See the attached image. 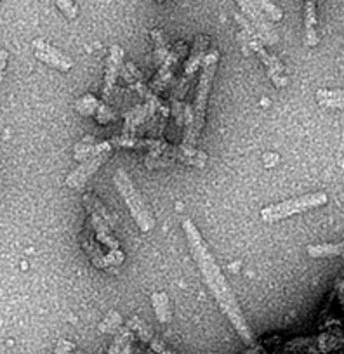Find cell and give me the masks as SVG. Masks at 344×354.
<instances>
[{
  "mask_svg": "<svg viewBox=\"0 0 344 354\" xmlns=\"http://www.w3.org/2000/svg\"><path fill=\"white\" fill-rule=\"evenodd\" d=\"M100 106L101 103L93 96V94H85L84 97L77 100V103H75V110L80 115H84V117H93L94 113H98Z\"/></svg>",
  "mask_w": 344,
  "mask_h": 354,
  "instance_id": "obj_21",
  "label": "cell"
},
{
  "mask_svg": "<svg viewBox=\"0 0 344 354\" xmlns=\"http://www.w3.org/2000/svg\"><path fill=\"white\" fill-rule=\"evenodd\" d=\"M127 326L132 330V332L138 333V337L143 340V342H146L150 347H152L153 353H156V354H178V353H174V351L170 349V347L167 346V344L163 342L160 337H156L155 333H153V330L150 328V326L146 325V323L143 322L141 318H138V316H132V318L129 319Z\"/></svg>",
  "mask_w": 344,
  "mask_h": 354,
  "instance_id": "obj_12",
  "label": "cell"
},
{
  "mask_svg": "<svg viewBox=\"0 0 344 354\" xmlns=\"http://www.w3.org/2000/svg\"><path fill=\"white\" fill-rule=\"evenodd\" d=\"M237 4L240 6V9L244 11V15L247 16L248 21L254 25V28L260 33L261 40H263L266 46H275L278 42V35L271 25L268 23V16L261 11L257 6H255L254 0H237Z\"/></svg>",
  "mask_w": 344,
  "mask_h": 354,
  "instance_id": "obj_9",
  "label": "cell"
},
{
  "mask_svg": "<svg viewBox=\"0 0 344 354\" xmlns=\"http://www.w3.org/2000/svg\"><path fill=\"white\" fill-rule=\"evenodd\" d=\"M73 354H84V353H82V351H75Z\"/></svg>",
  "mask_w": 344,
  "mask_h": 354,
  "instance_id": "obj_30",
  "label": "cell"
},
{
  "mask_svg": "<svg viewBox=\"0 0 344 354\" xmlns=\"http://www.w3.org/2000/svg\"><path fill=\"white\" fill-rule=\"evenodd\" d=\"M114 118H115L114 111H110V108L101 104L100 110H98V120H100V124H108V122L114 120Z\"/></svg>",
  "mask_w": 344,
  "mask_h": 354,
  "instance_id": "obj_28",
  "label": "cell"
},
{
  "mask_svg": "<svg viewBox=\"0 0 344 354\" xmlns=\"http://www.w3.org/2000/svg\"><path fill=\"white\" fill-rule=\"evenodd\" d=\"M327 202H329V196L323 192L308 193V195H301L298 198L284 200V202L264 207L261 210V219L266 221V223H277V221L289 219V217L298 216V214H305L308 210L318 209V207L325 205Z\"/></svg>",
  "mask_w": 344,
  "mask_h": 354,
  "instance_id": "obj_4",
  "label": "cell"
},
{
  "mask_svg": "<svg viewBox=\"0 0 344 354\" xmlns=\"http://www.w3.org/2000/svg\"><path fill=\"white\" fill-rule=\"evenodd\" d=\"M78 241H80L82 250L87 254V257L91 259V262H93L94 268H98V270H107V268H110V264H108V257L103 254V252H101V248L98 247V243L94 241L91 230L82 231L80 236H78Z\"/></svg>",
  "mask_w": 344,
  "mask_h": 354,
  "instance_id": "obj_13",
  "label": "cell"
},
{
  "mask_svg": "<svg viewBox=\"0 0 344 354\" xmlns=\"http://www.w3.org/2000/svg\"><path fill=\"white\" fill-rule=\"evenodd\" d=\"M254 2L255 6L268 16V19H271V21H282L284 12H282V9L277 8L271 0H254Z\"/></svg>",
  "mask_w": 344,
  "mask_h": 354,
  "instance_id": "obj_25",
  "label": "cell"
},
{
  "mask_svg": "<svg viewBox=\"0 0 344 354\" xmlns=\"http://www.w3.org/2000/svg\"><path fill=\"white\" fill-rule=\"evenodd\" d=\"M75 344L70 342L68 339H60L56 342V347H54L53 354H73Z\"/></svg>",
  "mask_w": 344,
  "mask_h": 354,
  "instance_id": "obj_27",
  "label": "cell"
},
{
  "mask_svg": "<svg viewBox=\"0 0 344 354\" xmlns=\"http://www.w3.org/2000/svg\"><path fill=\"white\" fill-rule=\"evenodd\" d=\"M235 18H237V21L240 23L242 28H244L245 35H247V39H248V44H251V47L254 49V53L257 54V57L261 59V63L264 64V68H266V71H268V77L271 78V82H273L275 87L277 88L287 87L289 80L284 73V64H282V61L278 59L275 54L268 53L266 44L261 40L260 33H257V30L254 28V25H252L251 21H247V19L240 15H235Z\"/></svg>",
  "mask_w": 344,
  "mask_h": 354,
  "instance_id": "obj_5",
  "label": "cell"
},
{
  "mask_svg": "<svg viewBox=\"0 0 344 354\" xmlns=\"http://www.w3.org/2000/svg\"><path fill=\"white\" fill-rule=\"evenodd\" d=\"M8 50H2L0 49V84L4 80V71H6V64H8Z\"/></svg>",
  "mask_w": 344,
  "mask_h": 354,
  "instance_id": "obj_29",
  "label": "cell"
},
{
  "mask_svg": "<svg viewBox=\"0 0 344 354\" xmlns=\"http://www.w3.org/2000/svg\"><path fill=\"white\" fill-rule=\"evenodd\" d=\"M186 49H188V47H186V42H178L172 49H170L169 56H167L165 61L160 64L159 71H156L155 78H153L152 85H150V88H152L153 93L160 94L169 87L172 78H174V73L176 70H178L179 63H181L183 57L188 54L186 53Z\"/></svg>",
  "mask_w": 344,
  "mask_h": 354,
  "instance_id": "obj_8",
  "label": "cell"
},
{
  "mask_svg": "<svg viewBox=\"0 0 344 354\" xmlns=\"http://www.w3.org/2000/svg\"><path fill=\"white\" fill-rule=\"evenodd\" d=\"M122 328V316L120 313L111 309L108 311V315L105 316L103 322L100 323V332L101 333H115Z\"/></svg>",
  "mask_w": 344,
  "mask_h": 354,
  "instance_id": "obj_24",
  "label": "cell"
},
{
  "mask_svg": "<svg viewBox=\"0 0 344 354\" xmlns=\"http://www.w3.org/2000/svg\"><path fill=\"white\" fill-rule=\"evenodd\" d=\"M210 39L207 35H199L195 37V42H193L192 50L188 53V59L185 63V71H183V78L179 80L178 87H176L174 94L176 100H183L188 93L190 85L195 80V75L199 71V68H202L203 59L207 56V50H209Z\"/></svg>",
  "mask_w": 344,
  "mask_h": 354,
  "instance_id": "obj_6",
  "label": "cell"
},
{
  "mask_svg": "<svg viewBox=\"0 0 344 354\" xmlns=\"http://www.w3.org/2000/svg\"><path fill=\"white\" fill-rule=\"evenodd\" d=\"M217 63H219V53L217 50H209L206 59H203L202 68H200L195 103H193L192 117H190L188 122V131H186L185 142H183V146H186V148H195L200 139V134H202L203 125H206L207 103H209V94L210 88H212V80L217 70Z\"/></svg>",
  "mask_w": 344,
  "mask_h": 354,
  "instance_id": "obj_2",
  "label": "cell"
},
{
  "mask_svg": "<svg viewBox=\"0 0 344 354\" xmlns=\"http://www.w3.org/2000/svg\"><path fill=\"white\" fill-rule=\"evenodd\" d=\"M308 255L311 259H330L337 257V255H344V241L339 243H318L311 245L306 248Z\"/></svg>",
  "mask_w": 344,
  "mask_h": 354,
  "instance_id": "obj_18",
  "label": "cell"
},
{
  "mask_svg": "<svg viewBox=\"0 0 344 354\" xmlns=\"http://www.w3.org/2000/svg\"><path fill=\"white\" fill-rule=\"evenodd\" d=\"M152 306L155 311L156 319L160 323H169L172 318V311H170V299L165 292H155L152 294Z\"/></svg>",
  "mask_w": 344,
  "mask_h": 354,
  "instance_id": "obj_19",
  "label": "cell"
},
{
  "mask_svg": "<svg viewBox=\"0 0 344 354\" xmlns=\"http://www.w3.org/2000/svg\"><path fill=\"white\" fill-rule=\"evenodd\" d=\"M131 342H132V330L129 328V326H122V328L117 332V335H115V340L111 342L110 349H108L107 354H122L124 347Z\"/></svg>",
  "mask_w": 344,
  "mask_h": 354,
  "instance_id": "obj_22",
  "label": "cell"
},
{
  "mask_svg": "<svg viewBox=\"0 0 344 354\" xmlns=\"http://www.w3.org/2000/svg\"><path fill=\"white\" fill-rule=\"evenodd\" d=\"M114 183L115 188L118 189L120 196L124 198L125 205H127L129 212H131L132 219L138 224L139 230H141L143 233L152 231L153 226H155V219H153L148 205H146L145 200H143L141 193L136 189L134 183H132V179L129 177V174L125 172L124 169H117V172H115L114 176Z\"/></svg>",
  "mask_w": 344,
  "mask_h": 354,
  "instance_id": "obj_3",
  "label": "cell"
},
{
  "mask_svg": "<svg viewBox=\"0 0 344 354\" xmlns=\"http://www.w3.org/2000/svg\"><path fill=\"white\" fill-rule=\"evenodd\" d=\"M183 231H185V236L188 240L193 259H195L197 266H199V270L202 273L203 280H206L207 287H209L214 299L219 304L221 311L230 319V323L237 330V333L244 340L245 346L252 347L255 344L254 333H252L251 326H248L247 319H245L244 311H242L240 304H238L226 277L223 274L219 266H217L216 259L210 254L202 233H200V230L195 226V223L192 219H183Z\"/></svg>",
  "mask_w": 344,
  "mask_h": 354,
  "instance_id": "obj_1",
  "label": "cell"
},
{
  "mask_svg": "<svg viewBox=\"0 0 344 354\" xmlns=\"http://www.w3.org/2000/svg\"><path fill=\"white\" fill-rule=\"evenodd\" d=\"M153 108L155 106H152V104H145V106H136L134 110L129 111V113L125 115V131L132 132L138 125H141L146 118L152 117Z\"/></svg>",
  "mask_w": 344,
  "mask_h": 354,
  "instance_id": "obj_20",
  "label": "cell"
},
{
  "mask_svg": "<svg viewBox=\"0 0 344 354\" xmlns=\"http://www.w3.org/2000/svg\"><path fill=\"white\" fill-rule=\"evenodd\" d=\"M122 66H124V49L115 44L110 47V56L107 59V70H105L103 101H107V103L114 100L115 84H117L118 75L122 73Z\"/></svg>",
  "mask_w": 344,
  "mask_h": 354,
  "instance_id": "obj_11",
  "label": "cell"
},
{
  "mask_svg": "<svg viewBox=\"0 0 344 354\" xmlns=\"http://www.w3.org/2000/svg\"><path fill=\"white\" fill-rule=\"evenodd\" d=\"M316 103L323 108L344 110V91H341V88H318L316 91Z\"/></svg>",
  "mask_w": 344,
  "mask_h": 354,
  "instance_id": "obj_15",
  "label": "cell"
},
{
  "mask_svg": "<svg viewBox=\"0 0 344 354\" xmlns=\"http://www.w3.org/2000/svg\"><path fill=\"white\" fill-rule=\"evenodd\" d=\"M82 203H84V209L89 212V216H100L101 219H105V223L108 226H111L115 230V219L111 217V214L108 212V209L101 203V200L98 196L91 195V193H85L82 196Z\"/></svg>",
  "mask_w": 344,
  "mask_h": 354,
  "instance_id": "obj_16",
  "label": "cell"
},
{
  "mask_svg": "<svg viewBox=\"0 0 344 354\" xmlns=\"http://www.w3.org/2000/svg\"><path fill=\"white\" fill-rule=\"evenodd\" d=\"M152 37L153 42H155V64H162L165 61V57L169 56L170 49L167 46L165 37H163V33L160 30H153Z\"/></svg>",
  "mask_w": 344,
  "mask_h": 354,
  "instance_id": "obj_23",
  "label": "cell"
},
{
  "mask_svg": "<svg viewBox=\"0 0 344 354\" xmlns=\"http://www.w3.org/2000/svg\"><path fill=\"white\" fill-rule=\"evenodd\" d=\"M91 226L96 231V236L101 243L107 245L110 250H118V241L117 238L114 236V233H111L114 227L108 226V224L105 223V219H101L100 216H91Z\"/></svg>",
  "mask_w": 344,
  "mask_h": 354,
  "instance_id": "obj_17",
  "label": "cell"
},
{
  "mask_svg": "<svg viewBox=\"0 0 344 354\" xmlns=\"http://www.w3.org/2000/svg\"><path fill=\"white\" fill-rule=\"evenodd\" d=\"M316 33V6L315 0H305V44L308 47L318 46Z\"/></svg>",
  "mask_w": 344,
  "mask_h": 354,
  "instance_id": "obj_14",
  "label": "cell"
},
{
  "mask_svg": "<svg viewBox=\"0 0 344 354\" xmlns=\"http://www.w3.org/2000/svg\"><path fill=\"white\" fill-rule=\"evenodd\" d=\"M33 47V54L39 61L46 63L47 66L54 68V70H60V71H70L73 68V59L68 57L66 54L61 53L60 49L53 47L51 44H47L46 40L42 39H37L33 40L32 44Z\"/></svg>",
  "mask_w": 344,
  "mask_h": 354,
  "instance_id": "obj_10",
  "label": "cell"
},
{
  "mask_svg": "<svg viewBox=\"0 0 344 354\" xmlns=\"http://www.w3.org/2000/svg\"><path fill=\"white\" fill-rule=\"evenodd\" d=\"M111 151H114V146H111L110 141L101 142V149L94 156L87 158L85 162H80V165L73 170V172L68 174L66 177V186L68 188H82L85 183L89 181V177L94 176L98 172L101 165L110 158Z\"/></svg>",
  "mask_w": 344,
  "mask_h": 354,
  "instance_id": "obj_7",
  "label": "cell"
},
{
  "mask_svg": "<svg viewBox=\"0 0 344 354\" xmlns=\"http://www.w3.org/2000/svg\"><path fill=\"white\" fill-rule=\"evenodd\" d=\"M56 6L68 19H75L78 15V8L75 6L73 0H56Z\"/></svg>",
  "mask_w": 344,
  "mask_h": 354,
  "instance_id": "obj_26",
  "label": "cell"
}]
</instances>
